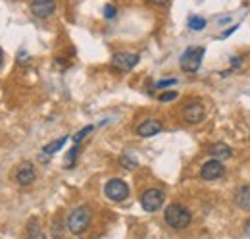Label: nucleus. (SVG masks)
I'll return each mask as SVG.
<instances>
[{
	"instance_id": "1",
	"label": "nucleus",
	"mask_w": 250,
	"mask_h": 239,
	"mask_svg": "<svg viewBox=\"0 0 250 239\" xmlns=\"http://www.w3.org/2000/svg\"><path fill=\"white\" fill-rule=\"evenodd\" d=\"M164 220H166V224H167L171 230H185L188 224H190L192 216H190V210H188L187 207L173 203V205H169V207L166 209Z\"/></svg>"
},
{
	"instance_id": "2",
	"label": "nucleus",
	"mask_w": 250,
	"mask_h": 239,
	"mask_svg": "<svg viewBox=\"0 0 250 239\" xmlns=\"http://www.w3.org/2000/svg\"><path fill=\"white\" fill-rule=\"evenodd\" d=\"M91 224V209L89 207H77L69 212L67 216V230L73 234V236H81Z\"/></svg>"
},
{
	"instance_id": "3",
	"label": "nucleus",
	"mask_w": 250,
	"mask_h": 239,
	"mask_svg": "<svg viewBox=\"0 0 250 239\" xmlns=\"http://www.w3.org/2000/svg\"><path fill=\"white\" fill-rule=\"evenodd\" d=\"M206 48L204 47H188L187 50L183 52V56L179 60V66L185 73H196L200 70V64L204 58Z\"/></svg>"
},
{
	"instance_id": "4",
	"label": "nucleus",
	"mask_w": 250,
	"mask_h": 239,
	"mask_svg": "<svg viewBox=\"0 0 250 239\" xmlns=\"http://www.w3.org/2000/svg\"><path fill=\"white\" fill-rule=\"evenodd\" d=\"M166 201V193L162 189H156V187H150L146 191H143L141 195V207L146 210V212H156V210L162 209Z\"/></svg>"
},
{
	"instance_id": "5",
	"label": "nucleus",
	"mask_w": 250,
	"mask_h": 239,
	"mask_svg": "<svg viewBox=\"0 0 250 239\" xmlns=\"http://www.w3.org/2000/svg\"><path fill=\"white\" fill-rule=\"evenodd\" d=\"M104 193L110 201L114 203H124L125 199L129 197V185L125 183L124 179H110L104 185Z\"/></svg>"
},
{
	"instance_id": "6",
	"label": "nucleus",
	"mask_w": 250,
	"mask_h": 239,
	"mask_svg": "<svg viewBox=\"0 0 250 239\" xmlns=\"http://www.w3.org/2000/svg\"><path fill=\"white\" fill-rule=\"evenodd\" d=\"M223 174H225V166L221 164V160H216V158L204 162L200 168V178L206 181H216V179L223 178Z\"/></svg>"
},
{
	"instance_id": "7",
	"label": "nucleus",
	"mask_w": 250,
	"mask_h": 239,
	"mask_svg": "<svg viewBox=\"0 0 250 239\" xmlns=\"http://www.w3.org/2000/svg\"><path fill=\"white\" fill-rule=\"evenodd\" d=\"M139 60L141 56L135 52H116L112 58V64H114V68H118L122 72H129L139 64Z\"/></svg>"
},
{
	"instance_id": "8",
	"label": "nucleus",
	"mask_w": 250,
	"mask_h": 239,
	"mask_svg": "<svg viewBox=\"0 0 250 239\" xmlns=\"http://www.w3.org/2000/svg\"><path fill=\"white\" fill-rule=\"evenodd\" d=\"M54 12H56V2L54 0H33L31 2V14L41 18V20L50 18Z\"/></svg>"
},
{
	"instance_id": "9",
	"label": "nucleus",
	"mask_w": 250,
	"mask_h": 239,
	"mask_svg": "<svg viewBox=\"0 0 250 239\" xmlns=\"http://www.w3.org/2000/svg\"><path fill=\"white\" fill-rule=\"evenodd\" d=\"M183 118L187 123H200L202 120L206 118V110H204V106L200 104V102H190L185 106V110H183Z\"/></svg>"
},
{
	"instance_id": "10",
	"label": "nucleus",
	"mask_w": 250,
	"mask_h": 239,
	"mask_svg": "<svg viewBox=\"0 0 250 239\" xmlns=\"http://www.w3.org/2000/svg\"><path fill=\"white\" fill-rule=\"evenodd\" d=\"M162 129H164L162 121H158V120H145L143 123H139L137 135H139V137H154Z\"/></svg>"
},
{
	"instance_id": "11",
	"label": "nucleus",
	"mask_w": 250,
	"mask_h": 239,
	"mask_svg": "<svg viewBox=\"0 0 250 239\" xmlns=\"http://www.w3.org/2000/svg\"><path fill=\"white\" fill-rule=\"evenodd\" d=\"M16 179L20 185H31L35 181V168H33L31 162H25L18 168V174H16Z\"/></svg>"
},
{
	"instance_id": "12",
	"label": "nucleus",
	"mask_w": 250,
	"mask_h": 239,
	"mask_svg": "<svg viewBox=\"0 0 250 239\" xmlns=\"http://www.w3.org/2000/svg\"><path fill=\"white\" fill-rule=\"evenodd\" d=\"M235 205H237V209L250 212V185H243V187L237 189V193H235Z\"/></svg>"
},
{
	"instance_id": "13",
	"label": "nucleus",
	"mask_w": 250,
	"mask_h": 239,
	"mask_svg": "<svg viewBox=\"0 0 250 239\" xmlns=\"http://www.w3.org/2000/svg\"><path fill=\"white\" fill-rule=\"evenodd\" d=\"M208 152L216 160H227V158L233 156V150H231V147L227 143H214V145H210Z\"/></svg>"
},
{
	"instance_id": "14",
	"label": "nucleus",
	"mask_w": 250,
	"mask_h": 239,
	"mask_svg": "<svg viewBox=\"0 0 250 239\" xmlns=\"http://www.w3.org/2000/svg\"><path fill=\"white\" fill-rule=\"evenodd\" d=\"M65 143H67V137H60V139H56V141L48 143L42 150H44V154H54V152H58V150L62 149Z\"/></svg>"
},
{
	"instance_id": "15",
	"label": "nucleus",
	"mask_w": 250,
	"mask_h": 239,
	"mask_svg": "<svg viewBox=\"0 0 250 239\" xmlns=\"http://www.w3.org/2000/svg\"><path fill=\"white\" fill-rule=\"evenodd\" d=\"M206 24H208V22H206L202 16H192V18L188 20V27L192 31H202L206 27Z\"/></svg>"
},
{
	"instance_id": "16",
	"label": "nucleus",
	"mask_w": 250,
	"mask_h": 239,
	"mask_svg": "<svg viewBox=\"0 0 250 239\" xmlns=\"http://www.w3.org/2000/svg\"><path fill=\"white\" fill-rule=\"evenodd\" d=\"M120 162H122V166L127 168V170H135V168L139 166L137 158H133V156H129V154H122V156H120Z\"/></svg>"
},
{
	"instance_id": "17",
	"label": "nucleus",
	"mask_w": 250,
	"mask_h": 239,
	"mask_svg": "<svg viewBox=\"0 0 250 239\" xmlns=\"http://www.w3.org/2000/svg\"><path fill=\"white\" fill-rule=\"evenodd\" d=\"M39 236H41V232H39V222L33 218V220H29V224H27V238L39 239Z\"/></svg>"
},
{
	"instance_id": "18",
	"label": "nucleus",
	"mask_w": 250,
	"mask_h": 239,
	"mask_svg": "<svg viewBox=\"0 0 250 239\" xmlns=\"http://www.w3.org/2000/svg\"><path fill=\"white\" fill-rule=\"evenodd\" d=\"M77 154H79V145H75L73 149L67 152V156H65V168H71V166L75 164V158H77Z\"/></svg>"
},
{
	"instance_id": "19",
	"label": "nucleus",
	"mask_w": 250,
	"mask_h": 239,
	"mask_svg": "<svg viewBox=\"0 0 250 239\" xmlns=\"http://www.w3.org/2000/svg\"><path fill=\"white\" fill-rule=\"evenodd\" d=\"M93 129H94L93 125H87V127H83L79 133H75V135H73V143H75V145H79V143H81V141H83V139H85V137H87V135H89Z\"/></svg>"
},
{
	"instance_id": "20",
	"label": "nucleus",
	"mask_w": 250,
	"mask_h": 239,
	"mask_svg": "<svg viewBox=\"0 0 250 239\" xmlns=\"http://www.w3.org/2000/svg\"><path fill=\"white\" fill-rule=\"evenodd\" d=\"M179 95H177V91H167V93H162L160 95V102H171V100H175Z\"/></svg>"
},
{
	"instance_id": "21",
	"label": "nucleus",
	"mask_w": 250,
	"mask_h": 239,
	"mask_svg": "<svg viewBox=\"0 0 250 239\" xmlns=\"http://www.w3.org/2000/svg\"><path fill=\"white\" fill-rule=\"evenodd\" d=\"M104 18L106 20H112V18H116V6H104Z\"/></svg>"
},
{
	"instance_id": "22",
	"label": "nucleus",
	"mask_w": 250,
	"mask_h": 239,
	"mask_svg": "<svg viewBox=\"0 0 250 239\" xmlns=\"http://www.w3.org/2000/svg\"><path fill=\"white\" fill-rule=\"evenodd\" d=\"M177 79H164V81H158L156 83V89H167L169 85H175Z\"/></svg>"
},
{
	"instance_id": "23",
	"label": "nucleus",
	"mask_w": 250,
	"mask_h": 239,
	"mask_svg": "<svg viewBox=\"0 0 250 239\" xmlns=\"http://www.w3.org/2000/svg\"><path fill=\"white\" fill-rule=\"evenodd\" d=\"M150 4H156V6H164V4H167L169 0H148Z\"/></svg>"
},
{
	"instance_id": "24",
	"label": "nucleus",
	"mask_w": 250,
	"mask_h": 239,
	"mask_svg": "<svg viewBox=\"0 0 250 239\" xmlns=\"http://www.w3.org/2000/svg\"><path fill=\"white\" fill-rule=\"evenodd\" d=\"M245 234H247V236L250 238V218L247 220V222H245Z\"/></svg>"
},
{
	"instance_id": "25",
	"label": "nucleus",
	"mask_w": 250,
	"mask_h": 239,
	"mask_svg": "<svg viewBox=\"0 0 250 239\" xmlns=\"http://www.w3.org/2000/svg\"><path fill=\"white\" fill-rule=\"evenodd\" d=\"M2 60H4V54H2V48H0V66H2Z\"/></svg>"
},
{
	"instance_id": "26",
	"label": "nucleus",
	"mask_w": 250,
	"mask_h": 239,
	"mask_svg": "<svg viewBox=\"0 0 250 239\" xmlns=\"http://www.w3.org/2000/svg\"><path fill=\"white\" fill-rule=\"evenodd\" d=\"M39 239H46V238H44V236H39Z\"/></svg>"
}]
</instances>
